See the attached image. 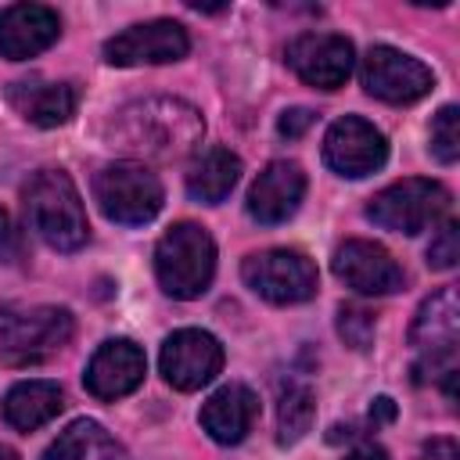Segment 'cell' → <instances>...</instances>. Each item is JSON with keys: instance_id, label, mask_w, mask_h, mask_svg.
<instances>
[{"instance_id": "cell-32", "label": "cell", "mask_w": 460, "mask_h": 460, "mask_svg": "<svg viewBox=\"0 0 460 460\" xmlns=\"http://www.w3.org/2000/svg\"><path fill=\"white\" fill-rule=\"evenodd\" d=\"M0 460H18V453H14V449H7V446H0Z\"/></svg>"}, {"instance_id": "cell-17", "label": "cell", "mask_w": 460, "mask_h": 460, "mask_svg": "<svg viewBox=\"0 0 460 460\" xmlns=\"http://www.w3.org/2000/svg\"><path fill=\"white\" fill-rule=\"evenodd\" d=\"M7 104L32 126H65L75 115V86L72 83H50L40 75L14 79L7 86Z\"/></svg>"}, {"instance_id": "cell-22", "label": "cell", "mask_w": 460, "mask_h": 460, "mask_svg": "<svg viewBox=\"0 0 460 460\" xmlns=\"http://www.w3.org/2000/svg\"><path fill=\"white\" fill-rule=\"evenodd\" d=\"M241 176V158L226 147H208L187 172V194L201 205H219Z\"/></svg>"}, {"instance_id": "cell-31", "label": "cell", "mask_w": 460, "mask_h": 460, "mask_svg": "<svg viewBox=\"0 0 460 460\" xmlns=\"http://www.w3.org/2000/svg\"><path fill=\"white\" fill-rule=\"evenodd\" d=\"M345 460H388V453L385 449H377V446H359L356 453H349Z\"/></svg>"}, {"instance_id": "cell-7", "label": "cell", "mask_w": 460, "mask_h": 460, "mask_svg": "<svg viewBox=\"0 0 460 460\" xmlns=\"http://www.w3.org/2000/svg\"><path fill=\"white\" fill-rule=\"evenodd\" d=\"M241 277L259 298L273 305H295L316 295V266L295 248H270L248 255L241 262Z\"/></svg>"}, {"instance_id": "cell-24", "label": "cell", "mask_w": 460, "mask_h": 460, "mask_svg": "<svg viewBox=\"0 0 460 460\" xmlns=\"http://www.w3.org/2000/svg\"><path fill=\"white\" fill-rule=\"evenodd\" d=\"M431 155L442 165H453L460 158V111L456 104H446L431 122Z\"/></svg>"}, {"instance_id": "cell-9", "label": "cell", "mask_w": 460, "mask_h": 460, "mask_svg": "<svg viewBox=\"0 0 460 460\" xmlns=\"http://www.w3.org/2000/svg\"><path fill=\"white\" fill-rule=\"evenodd\" d=\"M158 367H162V377L172 388L198 392V388H205L219 374V367H223V345L208 331L183 327V331H172L165 338L162 356H158Z\"/></svg>"}, {"instance_id": "cell-11", "label": "cell", "mask_w": 460, "mask_h": 460, "mask_svg": "<svg viewBox=\"0 0 460 460\" xmlns=\"http://www.w3.org/2000/svg\"><path fill=\"white\" fill-rule=\"evenodd\" d=\"M190 40L187 29L172 18H155L144 25H129L126 32L111 36L104 43V61L129 68V65H165V61H180L187 58Z\"/></svg>"}, {"instance_id": "cell-16", "label": "cell", "mask_w": 460, "mask_h": 460, "mask_svg": "<svg viewBox=\"0 0 460 460\" xmlns=\"http://www.w3.org/2000/svg\"><path fill=\"white\" fill-rule=\"evenodd\" d=\"M61 32L58 11L43 4H11L0 11V54L7 61H25L47 50Z\"/></svg>"}, {"instance_id": "cell-28", "label": "cell", "mask_w": 460, "mask_h": 460, "mask_svg": "<svg viewBox=\"0 0 460 460\" xmlns=\"http://www.w3.org/2000/svg\"><path fill=\"white\" fill-rule=\"evenodd\" d=\"M313 119H316V115H313L309 108H288V111L277 119V133H280L284 140H298V137L313 126Z\"/></svg>"}, {"instance_id": "cell-15", "label": "cell", "mask_w": 460, "mask_h": 460, "mask_svg": "<svg viewBox=\"0 0 460 460\" xmlns=\"http://www.w3.org/2000/svg\"><path fill=\"white\" fill-rule=\"evenodd\" d=\"M302 194H305V172L298 162H270L252 190H248V216L273 226V223H284L298 212L302 205Z\"/></svg>"}, {"instance_id": "cell-20", "label": "cell", "mask_w": 460, "mask_h": 460, "mask_svg": "<svg viewBox=\"0 0 460 460\" xmlns=\"http://www.w3.org/2000/svg\"><path fill=\"white\" fill-rule=\"evenodd\" d=\"M65 406V395L54 381H22L4 399V420L18 431H36L40 424L54 420Z\"/></svg>"}, {"instance_id": "cell-5", "label": "cell", "mask_w": 460, "mask_h": 460, "mask_svg": "<svg viewBox=\"0 0 460 460\" xmlns=\"http://www.w3.org/2000/svg\"><path fill=\"white\" fill-rule=\"evenodd\" d=\"M93 198L111 223L144 226L162 208V183L140 162H115L93 176Z\"/></svg>"}, {"instance_id": "cell-27", "label": "cell", "mask_w": 460, "mask_h": 460, "mask_svg": "<svg viewBox=\"0 0 460 460\" xmlns=\"http://www.w3.org/2000/svg\"><path fill=\"white\" fill-rule=\"evenodd\" d=\"M22 255H25V234L18 230V223L11 219V212L0 208V259L14 266Z\"/></svg>"}, {"instance_id": "cell-19", "label": "cell", "mask_w": 460, "mask_h": 460, "mask_svg": "<svg viewBox=\"0 0 460 460\" xmlns=\"http://www.w3.org/2000/svg\"><path fill=\"white\" fill-rule=\"evenodd\" d=\"M456 334H460L456 288H442L420 302L410 323V345L424 356H442V352H456Z\"/></svg>"}, {"instance_id": "cell-13", "label": "cell", "mask_w": 460, "mask_h": 460, "mask_svg": "<svg viewBox=\"0 0 460 460\" xmlns=\"http://www.w3.org/2000/svg\"><path fill=\"white\" fill-rule=\"evenodd\" d=\"M331 270L345 288H352L359 295H392L406 284V273L392 259V252L374 241H359V237L338 244Z\"/></svg>"}, {"instance_id": "cell-29", "label": "cell", "mask_w": 460, "mask_h": 460, "mask_svg": "<svg viewBox=\"0 0 460 460\" xmlns=\"http://www.w3.org/2000/svg\"><path fill=\"white\" fill-rule=\"evenodd\" d=\"M392 417H395V402H392L388 395H377L374 406H370V420H374V424H385V420H392Z\"/></svg>"}, {"instance_id": "cell-18", "label": "cell", "mask_w": 460, "mask_h": 460, "mask_svg": "<svg viewBox=\"0 0 460 460\" xmlns=\"http://www.w3.org/2000/svg\"><path fill=\"white\" fill-rule=\"evenodd\" d=\"M259 417V399L244 385H223L201 406V428L219 446H237Z\"/></svg>"}, {"instance_id": "cell-14", "label": "cell", "mask_w": 460, "mask_h": 460, "mask_svg": "<svg viewBox=\"0 0 460 460\" xmlns=\"http://www.w3.org/2000/svg\"><path fill=\"white\" fill-rule=\"evenodd\" d=\"M144 370H147V359L140 345L129 338H111L90 356L83 381H86V392L97 399H122L144 381Z\"/></svg>"}, {"instance_id": "cell-10", "label": "cell", "mask_w": 460, "mask_h": 460, "mask_svg": "<svg viewBox=\"0 0 460 460\" xmlns=\"http://www.w3.org/2000/svg\"><path fill=\"white\" fill-rule=\"evenodd\" d=\"M385 158H388V140L374 122H367L359 115H345V119L331 122V129L323 137V162L338 176H349V180L370 176L385 165Z\"/></svg>"}, {"instance_id": "cell-30", "label": "cell", "mask_w": 460, "mask_h": 460, "mask_svg": "<svg viewBox=\"0 0 460 460\" xmlns=\"http://www.w3.org/2000/svg\"><path fill=\"white\" fill-rule=\"evenodd\" d=\"M453 456H456L453 442H431V446L424 449V456H420V460H453Z\"/></svg>"}, {"instance_id": "cell-23", "label": "cell", "mask_w": 460, "mask_h": 460, "mask_svg": "<svg viewBox=\"0 0 460 460\" xmlns=\"http://www.w3.org/2000/svg\"><path fill=\"white\" fill-rule=\"evenodd\" d=\"M313 417H316V402H313L309 385L295 377L277 381V442L295 446L313 428Z\"/></svg>"}, {"instance_id": "cell-25", "label": "cell", "mask_w": 460, "mask_h": 460, "mask_svg": "<svg viewBox=\"0 0 460 460\" xmlns=\"http://www.w3.org/2000/svg\"><path fill=\"white\" fill-rule=\"evenodd\" d=\"M338 334L352 349H370L374 341V313L363 305H341L338 309Z\"/></svg>"}, {"instance_id": "cell-21", "label": "cell", "mask_w": 460, "mask_h": 460, "mask_svg": "<svg viewBox=\"0 0 460 460\" xmlns=\"http://www.w3.org/2000/svg\"><path fill=\"white\" fill-rule=\"evenodd\" d=\"M43 460H129V453L97 420H75L50 442Z\"/></svg>"}, {"instance_id": "cell-2", "label": "cell", "mask_w": 460, "mask_h": 460, "mask_svg": "<svg viewBox=\"0 0 460 460\" xmlns=\"http://www.w3.org/2000/svg\"><path fill=\"white\" fill-rule=\"evenodd\" d=\"M25 223L58 252H75L90 237L83 198L65 169H40L22 190Z\"/></svg>"}, {"instance_id": "cell-4", "label": "cell", "mask_w": 460, "mask_h": 460, "mask_svg": "<svg viewBox=\"0 0 460 460\" xmlns=\"http://www.w3.org/2000/svg\"><path fill=\"white\" fill-rule=\"evenodd\" d=\"M72 338V313L61 305L0 309V359L29 367L54 356Z\"/></svg>"}, {"instance_id": "cell-6", "label": "cell", "mask_w": 460, "mask_h": 460, "mask_svg": "<svg viewBox=\"0 0 460 460\" xmlns=\"http://www.w3.org/2000/svg\"><path fill=\"white\" fill-rule=\"evenodd\" d=\"M446 208H449V190L438 180L410 176V180H399V183L377 190L367 205V219L381 230L413 237V234L428 230Z\"/></svg>"}, {"instance_id": "cell-8", "label": "cell", "mask_w": 460, "mask_h": 460, "mask_svg": "<svg viewBox=\"0 0 460 460\" xmlns=\"http://www.w3.org/2000/svg\"><path fill=\"white\" fill-rule=\"evenodd\" d=\"M359 83L370 97L385 104H413L435 86V75L424 61L395 47H370L359 61Z\"/></svg>"}, {"instance_id": "cell-12", "label": "cell", "mask_w": 460, "mask_h": 460, "mask_svg": "<svg viewBox=\"0 0 460 460\" xmlns=\"http://www.w3.org/2000/svg\"><path fill=\"white\" fill-rule=\"evenodd\" d=\"M356 50L338 32H302L288 43V65L295 75L320 90H338L352 72Z\"/></svg>"}, {"instance_id": "cell-3", "label": "cell", "mask_w": 460, "mask_h": 460, "mask_svg": "<svg viewBox=\"0 0 460 460\" xmlns=\"http://www.w3.org/2000/svg\"><path fill=\"white\" fill-rule=\"evenodd\" d=\"M216 273V244L205 226L176 223L155 248V277L172 298H198L208 291Z\"/></svg>"}, {"instance_id": "cell-1", "label": "cell", "mask_w": 460, "mask_h": 460, "mask_svg": "<svg viewBox=\"0 0 460 460\" xmlns=\"http://www.w3.org/2000/svg\"><path fill=\"white\" fill-rule=\"evenodd\" d=\"M115 140L126 151L147 155V158H180L187 155L201 133L205 122L198 108L176 97H147L115 115Z\"/></svg>"}, {"instance_id": "cell-26", "label": "cell", "mask_w": 460, "mask_h": 460, "mask_svg": "<svg viewBox=\"0 0 460 460\" xmlns=\"http://www.w3.org/2000/svg\"><path fill=\"white\" fill-rule=\"evenodd\" d=\"M456 259H460V230H456V219H446L428 244V266L431 270H453Z\"/></svg>"}]
</instances>
